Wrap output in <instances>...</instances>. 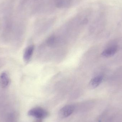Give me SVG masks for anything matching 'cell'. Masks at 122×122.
<instances>
[{"mask_svg": "<svg viewBox=\"0 0 122 122\" xmlns=\"http://www.w3.org/2000/svg\"><path fill=\"white\" fill-rule=\"evenodd\" d=\"M118 50V46H113L105 49L102 53V56L106 58H109L114 56Z\"/></svg>", "mask_w": 122, "mask_h": 122, "instance_id": "4", "label": "cell"}, {"mask_svg": "<svg viewBox=\"0 0 122 122\" xmlns=\"http://www.w3.org/2000/svg\"><path fill=\"white\" fill-rule=\"evenodd\" d=\"M75 110V107L73 105H65L59 110V116L61 119L66 118L73 113Z\"/></svg>", "mask_w": 122, "mask_h": 122, "instance_id": "3", "label": "cell"}, {"mask_svg": "<svg viewBox=\"0 0 122 122\" xmlns=\"http://www.w3.org/2000/svg\"><path fill=\"white\" fill-rule=\"evenodd\" d=\"M34 122H43V121L41 119H36Z\"/></svg>", "mask_w": 122, "mask_h": 122, "instance_id": "9", "label": "cell"}, {"mask_svg": "<svg viewBox=\"0 0 122 122\" xmlns=\"http://www.w3.org/2000/svg\"><path fill=\"white\" fill-rule=\"evenodd\" d=\"M19 116V114L16 112H10L8 115L6 122H17Z\"/></svg>", "mask_w": 122, "mask_h": 122, "instance_id": "8", "label": "cell"}, {"mask_svg": "<svg viewBox=\"0 0 122 122\" xmlns=\"http://www.w3.org/2000/svg\"><path fill=\"white\" fill-rule=\"evenodd\" d=\"M103 79V76L102 75H98L95 77L90 81V85L93 88L97 87L102 83Z\"/></svg>", "mask_w": 122, "mask_h": 122, "instance_id": "7", "label": "cell"}, {"mask_svg": "<svg viewBox=\"0 0 122 122\" xmlns=\"http://www.w3.org/2000/svg\"><path fill=\"white\" fill-rule=\"evenodd\" d=\"M34 46L33 45L29 46L25 50L23 55L24 61L28 62L31 58L34 51Z\"/></svg>", "mask_w": 122, "mask_h": 122, "instance_id": "5", "label": "cell"}, {"mask_svg": "<svg viewBox=\"0 0 122 122\" xmlns=\"http://www.w3.org/2000/svg\"><path fill=\"white\" fill-rule=\"evenodd\" d=\"M9 79L6 72H3L0 76V85L3 87H5L8 85Z\"/></svg>", "mask_w": 122, "mask_h": 122, "instance_id": "6", "label": "cell"}, {"mask_svg": "<svg viewBox=\"0 0 122 122\" xmlns=\"http://www.w3.org/2000/svg\"><path fill=\"white\" fill-rule=\"evenodd\" d=\"M80 0H52V3L59 8H69L74 5Z\"/></svg>", "mask_w": 122, "mask_h": 122, "instance_id": "2", "label": "cell"}, {"mask_svg": "<svg viewBox=\"0 0 122 122\" xmlns=\"http://www.w3.org/2000/svg\"><path fill=\"white\" fill-rule=\"evenodd\" d=\"M28 115L37 119H45L49 116V113L46 110L40 107H36L30 110Z\"/></svg>", "mask_w": 122, "mask_h": 122, "instance_id": "1", "label": "cell"}]
</instances>
